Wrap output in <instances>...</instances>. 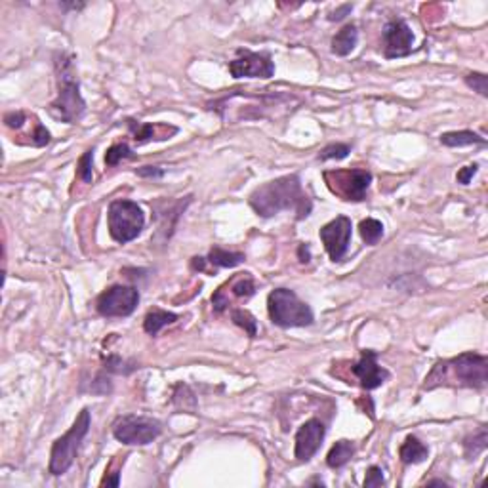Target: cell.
Returning a JSON list of instances; mask_svg holds the SVG:
<instances>
[{"label": "cell", "instance_id": "obj_1", "mask_svg": "<svg viewBox=\"0 0 488 488\" xmlns=\"http://www.w3.org/2000/svg\"><path fill=\"white\" fill-rule=\"evenodd\" d=\"M248 203L254 208V212L261 218H273L283 210H292L298 214V220H303L309 216L313 208L311 198L303 193L302 181L296 174L267 181L254 189Z\"/></svg>", "mask_w": 488, "mask_h": 488}, {"label": "cell", "instance_id": "obj_2", "mask_svg": "<svg viewBox=\"0 0 488 488\" xmlns=\"http://www.w3.org/2000/svg\"><path fill=\"white\" fill-rule=\"evenodd\" d=\"M488 382V361L485 355L462 353V355L441 361L433 366L424 383V389H435L439 385H462L483 389Z\"/></svg>", "mask_w": 488, "mask_h": 488}, {"label": "cell", "instance_id": "obj_3", "mask_svg": "<svg viewBox=\"0 0 488 488\" xmlns=\"http://www.w3.org/2000/svg\"><path fill=\"white\" fill-rule=\"evenodd\" d=\"M55 71H57V98L50 103V113L57 120H63L67 125H73L75 120H79L80 116L86 111V103L80 96V86L73 60L62 53L55 60Z\"/></svg>", "mask_w": 488, "mask_h": 488}, {"label": "cell", "instance_id": "obj_4", "mask_svg": "<svg viewBox=\"0 0 488 488\" xmlns=\"http://www.w3.org/2000/svg\"><path fill=\"white\" fill-rule=\"evenodd\" d=\"M267 311L271 322L281 329H296L313 324V311L305 302L298 298V294L288 288H277L267 298Z\"/></svg>", "mask_w": 488, "mask_h": 488}, {"label": "cell", "instance_id": "obj_5", "mask_svg": "<svg viewBox=\"0 0 488 488\" xmlns=\"http://www.w3.org/2000/svg\"><path fill=\"white\" fill-rule=\"evenodd\" d=\"M90 426H92L90 410L82 409L71 429L53 443L52 454H50V473L52 475H63L71 470L75 458L80 450V444L84 441V437L88 435Z\"/></svg>", "mask_w": 488, "mask_h": 488}, {"label": "cell", "instance_id": "obj_6", "mask_svg": "<svg viewBox=\"0 0 488 488\" xmlns=\"http://www.w3.org/2000/svg\"><path fill=\"white\" fill-rule=\"evenodd\" d=\"M109 223V235L118 244H126L130 240L138 239L145 225V214L142 206L128 198H116L109 205L107 212Z\"/></svg>", "mask_w": 488, "mask_h": 488}, {"label": "cell", "instance_id": "obj_7", "mask_svg": "<svg viewBox=\"0 0 488 488\" xmlns=\"http://www.w3.org/2000/svg\"><path fill=\"white\" fill-rule=\"evenodd\" d=\"M324 181L329 189L342 201L361 203L368 195L372 183V174L368 170H329L324 172Z\"/></svg>", "mask_w": 488, "mask_h": 488}, {"label": "cell", "instance_id": "obj_8", "mask_svg": "<svg viewBox=\"0 0 488 488\" xmlns=\"http://www.w3.org/2000/svg\"><path fill=\"white\" fill-rule=\"evenodd\" d=\"M162 426L153 418L120 416L113 424V435L123 444H149L160 435Z\"/></svg>", "mask_w": 488, "mask_h": 488}, {"label": "cell", "instance_id": "obj_9", "mask_svg": "<svg viewBox=\"0 0 488 488\" xmlns=\"http://www.w3.org/2000/svg\"><path fill=\"white\" fill-rule=\"evenodd\" d=\"M138 303H140V292L133 286L115 284L99 296L96 309L101 317H109V319L128 317L138 307Z\"/></svg>", "mask_w": 488, "mask_h": 488}, {"label": "cell", "instance_id": "obj_10", "mask_svg": "<svg viewBox=\"0 0 488 488\" xmlns=\"http://www.w3.org/2000/svg\"><path fill=\"white\" fill-rule=\"evenodd\" d=\"M235 79H271L275 75V63L267 53L239 50V57L229 63Z\"/></svg>", "mask_w": 488, "mask_h": 488}, {"label": "cell", "instance_id": "obj_11", "mask_svg": "<svg viewBox=\"0 0 488 488\" xmlns=\"http://www.w3.org/2000/svg\"><path fill=\"white\" fill-rule=\"evenodd\" d=\"M351 229H353L351 220L346 216H337L336 220H332L320 229V240L332 261H342L346 256L351 240Z\"/></svg>", "mask_w": 488, "mask_h": 488}, {"label": "cell", "instance_id": "obj_12", "mask_svg": "<svg viewBox=\"0 0 488 488\" xmlns=\"http://www.w3.org/2000/svg\"><path fill=\"white\" fill-rule=\"evenodd\" d=\"M414 33L402 19H391L383 27V53L387 60L404 57L412 52Z\"/></svg>", "mask_w": 488, "mask_h": 488}, {"label": "cell", "instance_id": "obj_13", "mask_svg": "<svg viewBox=\"0 0 488 488\" xmlns=\"http://www.w3.org/2000/svg\"><path fill=\"white\" fill-rule=\"evenodd\" d=\"M324 435H326V427L320 420L317 418L307 420L296 433V458L300 462L311 460L320 448Z\"/></svg>", "mask_w": 488, "mask_h": 488}, {"label": "cell", "instance_id": "obj_14", "mask_svg": "<svg viewBox=\"0 0 488 488\" xmlns=\"http://www.w3.org/2000/svg\"><path fill=\"white\" fill-rule=\"evenodd\" d=\"M351 370H353V374L359 378V382H361V385H363V389L366 391H372L376 389V387H380V385L389 378V372H387L383 366L378 364V355H376V351H370V349L363 351L361 361L353 364Z\"/></svg>", "mask_w": 488, "mask_h": 488}, {"label": "cell", "instance_id": "obj_15", "mask_svg": "<svg viewBox=\"0 0 488 488\" xmlns=\"http://www.w3.org/2000/svg\"><path fill=\"white\" fill-rule=\"evenodd\" d=\"M128 126L132 130L133 142L138 145H143L147 142H166L172 136L178 133L176 126L164 125V123H155V125H140L136 120H128Z\"/></svg>", "mask_w": 488, "mask_h": 488}, {"label": "cell", "instance_id": "obj_16", "mask_svg": "<svg viewBox=\"0 0 488 488\" xmlns=\"http://www.w3.org/2000/svg\"><path fill=\"white\" fill-rule=\"evenodd\" d=\"M357 42H359V31L353 23L346 25L334 38H332V52L336 55H349L355 50Z\"/></svg>", "mask_w": 488, "mask_h": 488}, {"label": "cell", "instance_id": "obj_17", "mask_svg": "<svg viewBox=\"0 0 488 488\" xmlns=\"http://www.w3.org/2000/svg\"><path fill=\"white\" fill-rule=\"evenodd\" d=\"M176 320H178V315H176V313H170V311L155 307V309H151L145 315L143 329H145V332H147L149 336H157L164 326H168V324L176 322Z\"/></svg>", "mask_w": 488, "mask_h": 488}, {"label": "cell", "instance_id": "obj_18", "mask_svg": "<svg viewBox=\"0 0 488 488\" xmlns=\"http://www.w3.org/2000/svg\"><path fill=\"white\" fill-rule=\"evenodd\" d=\"M427 454H429V448H427L426 444L422 443V441L414 435L407 437V441L400 444L399 448V456L400 460H402V463L424 462V460L427 458Z\"/></svg>", "mask_w": 488, "mask_h": 488}, {"label": "cell", "instance_id": "obj_19", "mask_svg": "<svg viewBox=\"0 0 488 488\" xmlns=\"http://www.w3.org/2000/svg\"><path fill=\"white\" fill-rule=\"evenodd\" d=\"M355 454V446L351 441H337L332 448H330L329 456H326V463L329 467L332 470H337V467H344Z\"/></svg>", "mask_w": 488, "mask_h": 488}, {"label": "cell", "instance_id": "obj_20", "mask_svg": "<svg viewBox=\"0 0 488 488\" xmlns=\"http://www.w3.org/2000/svg\"><path fill=\"white\" fill-rule=\"evenodd\" d=\"M441 143L446 147H465V145H485L487 140L480 138L479 133L470 132V130H460V132L443 133Z\"/></svg>", "mask_w": 488, "mask_h": 488}, {"label": "cell", "instance_id": "obj_21", "mask_svg": "<svg viewBox=\"0 0 488 488\" xmlns=\"http://www.w3.org/2000/svg\"><path fill=\"white\" fill-rule=\"evenodd\" d=\"M206 261H210L214 267H235L244 261V254H240V252H227V250L216 246V248L210 250Z\"/></svg>", "mask_w": 488, "mask_h": 488}, {"label": "cell", "instance_id": "obj_22", "mask_svg": "<svg viewBox=\"0 0 488 488\" xmlns=\"http://www.w3.org/2000/svg\"><path fill=\"white\" fill-rule=\"evenodd\" d=\"M227 286L231 288V294L239 300H248L250 296H254L256 292V284L250 279L248 273H239V277H235L231 283H227Z\"/></svg>", "mask_w": 488, "mask_h": 488}, {"label": "cell", "instance_id": "obj_23", "mask_svg": "<svg viewBox=\"0 0 488 488\" xmlns=\"http://www.w3.org/2000/svg\"><path fill=\"white\" fill-rule=\"evenodd\" d=\"M359 231H361V237H363L364 242L374 246V244H378L380 239L383 237V225L382 222H378V220H374V218H366V220H363L361 225H359Z\"/></svg>", "mask_w": 488, "mask_h": 488}, {"label": "cell", "instance_id": "obj_24", "mask_svg": "<svg viewBox=\"0 0 488 488\" xmlns=\"http://www.w3.org/2000/svg\"><path fill=\"white\" fill-rule=\"evenodd\" d=\"M487 443H488V431L487 427L483 426L477 433H473V435H470L465 441H463L465 456H467V458H475L477 454H480L485 448H487Z\"/></svg>", "mask_w": 488, "mask_h": 488}, {"label": "cell", "instance_id": "obj_25", "mask_svg": "<svg viewBox=\"0 0 488 488\" xmlns=\"http://www.w3.org/2000/svg\"><path fill=\"white\" fill-rule=\"evenodd\" d=\"M233 322L237 324V326H240V329H244V332L248 334L250 337H256L257 336V320L256 317L252 315V313H248L246 309H235L233 311Z\"/></svg>", "mask_w": 488, "mask_h": 488}, {"label": "cell", "instance_id": "obj_26", "mask_svg": "<svg viewBox=\"0 0 488 488\" xmlns=\"http://www.w3.org/2000/svg\"><path fill=\"white\" fill-rule=\"evenodd\" d=\"M136 153L126 145V143H116L109 151L105 153V164L107 166H116L120 160H133Z\"/></svg>", "mask_w": 488, "mask_h": 488}, {"label": "cell", "instance_id": "obj_27", "mask_svg": "<svg viewBox=\"0 0 488 488\" xmlns=\"http://www.w3.org/2000/svg\"><path fill=\"white\" fill-rule=\"evenodd\" d=\"M349 153H351V145H347V143H332V145L324 147V149L320 151L319 160L346 159Z\"/></svg>", "mask_w": 488, "mask_h": 488}, {"label": "cell", "instance_id": "obj_28", "mask_svg": "<svg viewBox=\"0 0 488 488\" xmlns=\"http://www.w3.org/2000/svg\"><path fill=\"white\" fill-rule=\"evenodd\" d=\"M92 162H94V149H88L82 157L79 159V166H77V176H79L84 183H90L94 178V172H92Z\"/></svg>", "mask_w": 488, "mask_h": 488}, {"label": "cell", "instance_id": "obj_29", "mask_svg": "<svg viewBox=\"0 0 488 488\" xmlns=\"http://www.w3.org/2000/svg\"><path fill=\"white\" fill-rule=\"evenodd\" d=\"M465 84L473 88L475 92H479L480 96H488V79L487 75L483 73H470L465 77Z\"/></svg>", "mask_w": 488, "mask_h": 488}, {"label": "cell", "instance_id": "obj_30", "mask_svg": "<svg viewBox=\"0 0 488 488\" xmlns=\"http://www.w3.org/2000/svg\"><path fill=\"white\" fill-rule=\"evenodd\" d=\"M383 485H385V479H383L382 467H378V465L368 467V471H366V479H364V488H376V487H383Z\"/></svg>", "mask_w": 488, "mask_h": 488}, {"label": "cell", "instance_id": "obj_31", "mask_svg": "<svg viewBox=\"0 0 488 488\" xmlns=\"http://www.w3.org/2000/svg\"><path fill=\"white\" fill-rule=\"evenodd\" d=\"M126 364H130V363H126L125 359H120V357L111 355L105 361V370H109V372H116V374L132 372V370H128V368H125Z\"/></svg>", "mask_w": 488, "mask_h": 488}, {"label": "cell", "instance_id": "obj_32", "mask_svg": "<svg viewBox=\"0 0 488 488\" xmlns=\"http://www.w3.org/2000/svg\"><path fill=\"white\" fill-rule=\"evenodd\" d=\"M25 113H21V111H14V113H8V115L4 116V123H6V126L8 128H14V130H19L21 126H23V123H25Z\"/></svg>", "mask_w": 488, "mask_h": 488}, {"label": "cell", "instance_id": "obj_33", "mask_svg": "<svg viewBox=\"0 0 488 488\" xmlns=\"http://www.w3.org/2000/svg\"><path fill=\"white\" fill-rule=\"evenodd\" d=\"M479 172V164H470V166H465V168H462L460 172H458V183H462V185H467L471 181V178L475 176Z\"/></svg>", "mask_w": 488, "mask_h": 488}, {"label": "cell", "instance_id": "obj_34", "mask_svg": "<svg viewBox=\"0 0 488 488\" xmlns=\"http://www.w3.org/2000/svg\"><path fill=\"white\" fill-rule=\"evenodd\" d=\"M136 174L142 176V178H162L164 170L159 168V166H143V168L136 170Z\"/></svg>", "mask_w": 488, "mask_h": 488}, {"label": "cell", "instance_id": "obj_35", "mask_svg": "<svg viewBox=\"0 0 488 488\" xmlns=\"http://www.w3.org/2000/svg\"><path fill=\"white\" fill-rule=\"evenodd\" d=\"M353 10V4H346V6H342V8H337L336 12H332V16H329L330 21H339V19L346 18V14H349Z\"/></svg>", "mask_w": 488, "mask_h": 488}, {"label": "cell", "instance_id": "obj_36", "mask_svg": "<svg viewBox=\"0 0 488 488\" xmlns=\"http://www.w3.org/2000/svg\"><path fill=\"white\" fill-rule=\"evenodd\" d=\"M118 487L120 485V479H118V473H113L111 477H105V479L101 480V487Z\"/></svg>", "mask_w": 488, "mask_h": 488}, {"label": "cell", "instance_id": "obj_37", "mask_svg": "<svg viewBox=\"0 0 488 488\" xmlns=\"http://www.w3.org/2000/svg\"><path fill=\"white\" fill-rule=\"evenodd\" d=\"M309 259H311L309 246H305V244H302V246H300V261H302V264H307Z\"/></svg>", "mask_w": 488, "mask_h": 488}, {"label": "cell", "instance_id": "obj_38", "mask_svg": "<svg viewBox=\"0 0 488 488\" xmlns=\"http://www.w3.org/2000/svg\"><path fill=\"white\" fill-rule=\"evenodd\" d=\"M427 485H439V487H446V483H444V480H429Z\"/></svg>", "mask_w": 488, "mask_h": 488}]
</instances>
